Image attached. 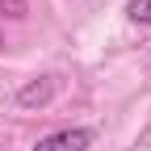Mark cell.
Segmentation results:
<instances>
[{
  "label": "cell",
  "instance_id": "obj_1",
  "mask_svg": "<svg viewBox=\"0 0 151 151\" xmlns=\"http://www.w3.org/2000/svg\"><path fill=\"white\" fill-rule=\"evenodd\" d=\"M92 147V130L84 126H67V130H50L34 143V151H88Z\"/></svg>",
  "mask_w": 151,
  "mask_h": 151
},
{
  "label": "cell",
  "instance_id": "obj_2",
  "mask_svg": "<svg viewBox=\"0 0 151 151\" xmlns=\"http://www.w3.org/2000/svg\"><path fill=\"white\" fill-rule=\"evenodd\" d=\"M50 92H55V84L42 76V80H34V84H25L21 92H17V101H21L25 109H29V105H46V101H50Z\"/></svg>",
  "mask_w": 151,
  "mask_h": 151
},
{
  "label": "cell",
  "instance_id": "obj_3",
  "mask_svg": "<svg viewBox=\"0 0 151 151\" xmlns=\"http://www.w3.org/2000/svg\"><path fill=\"white\" fill-rule=\"evenodd\" d=\"M126 17L134 25H151V0H130V4H126Z\"/></svg>",
  "mask_w": 151,
  "mask_h": 151
},
{
  "label": "cell",
  "instance_id": "obj_4",
  "mask_svg": "<svg viewBox=\"0 0 151 151\" xmlns=\"http://www.w3.org/2000/svg\"><path fill=\"white\" fill-rule=\"evenodd\" d=\"M0 13L13 17V21H21V17H25V0H0Z\"/></svg>",
  "mask_w": 151,
  "mask_h": 151
},
{
  "label": "cell",
  "instance_id": "obj_5",
  "mask_svg": "<svg viewBox=\"0 0 151 151\" xmlns=\"http://www.w3.org/2000/svg\"><path fill=\"white\" fill-rule=\"evenodd\" d=\"M0 50H4V42H0Z\"/></svg>",
  "mask_w": 151,
  "mask_h": 151
}]
</instances>
